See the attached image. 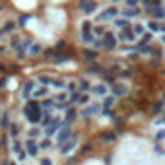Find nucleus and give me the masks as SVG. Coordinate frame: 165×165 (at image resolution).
I'll return each mask as SVG.
<instances>
[{
    "label": "nucleus",
    "instance_id": "obj_1",
    "mask_svg": "<svg viewBox=\"0 0 165 165\" xmlns=\"http://www.w3.org/2000/svg\"><path fill=\"white\" fill-rule=\"evenodd\" d=\"M105 45H107V47H113V45H115V37H113V35H107Z\"/></svg>",
    "mask_w": 165,
    "mask_h": 165
},
{
    "label": "nucleus",
    "instance_id": "obj_2",
    "mask_svg": "<svg viewBox=\"0 0 165 165\" xmlns=\"http://www.w3.org/2000/svg\"><path fill=\"white\" fill-rule=\"evenodd\" d=\"M113 103H115V97H107L105 99V107H111Z\"/></svg>",
    "mask_w": 165,
    "mask_h": 165
},
{
    "label": "nucleus",
    "instance_id": "obj_3",
    "mask_svg": "<svg viewBox=\"0 0 165 165\" xmlns=\"http://www.w3.org/2000/svg\"><path fill=\"white\" fill-rule=\"evenodd\" d=\"M155 138H158V140H163V138H165V130H159L158 134H155Z\"/></svg>",
    "mask_w": 165,
    "mask_h": 165
},
{
    "label": "nucleus",
    "instance_id": "obj_4",
    "mask_svg": "<svg viewBox=\"0 0 165 165\" xmlns=\"http://www.w3.org/2000/svg\"><path fill=\"white\" fill-rule=\"evenodd\" d=\"M95 92H97V93H105V86H97Z\"/></svg>",
    "mask_w": 165,
    "mask_h": 165
},
{
    "label": "nucleus",
    "instance_id": "obj_5",
    "mask_svg": "<svg viewBox=\"0 0 165 165\" xmlns=\"http://www.w3.org/2000/svg\"><path fill=\"white\" fill-rule=\"evenodd\" d=\"M115 93H124V89H122V86H117V88H115Z\"/></svg>",
    "mask_w": 165,
    "mask_h": 165
},
{
    "label": "nucleus",
    "instance_id": "obj_6",
    "mask_svg": "<svg viewBox=\"0 0 165 165\" xmlns=\"http://www.w3.org/2000/svg\"><path fill=\"white\" fill-rule=\"evenodd\" d=\"M68 134H70V132H68V130H64L62 134H60V140H66V138H68Z\"/></svg>",
    "mask_w": 165,
    "mask_h": 165
}]
</instances>
